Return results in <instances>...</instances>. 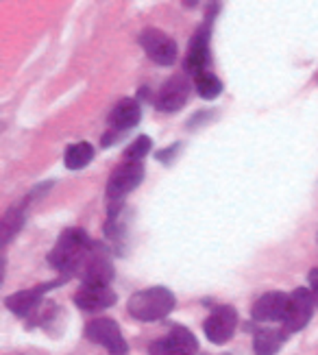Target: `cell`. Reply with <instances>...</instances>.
I'll list each match as a JSON object with an SVG mask.
<instances>
[{"mask_svg":"<svg viewBox=\"0 0 318 355\" xmlns=\"http://www.w3.org/2000/svg\"><path fill=\"white\" fill-rule=\"evenodd\" d=\"M188 96H190V81L184 74H179V76H173L170 81H166L161 85L155 105H157L159 112L173 114V112H179L181 107L188 103Z\"/></svg>","mask_w":318,"mask_h":355,"instance_id":"11","label":"cell"},{"mask_svg":"<svg viewBox=\"0 0 318 355\" xmlns=\"http://www.w3.org/2000/svg\"><path fill=\"white\" fill-rule=\"evenodd\" d=\"M312 310H314V299H312V292L306 288H297L290 301H288V312L283 318V331L288 334H297L303 327L308 325L310 318H312Z\"/></svg>","mask_w":318,"mask_h":355,"instance_id":"6","label":"cell"},{"mask_svg":"<svg viewBox=\"0 0 318 355\" xmlns=\"http://www.w3.org/2000/svg\"><path fill=\"white\" fill-rule=\"evenodd\" d=\"M92 246H94V242L87 238L85 231L68 229L59 236L55 249L48 255V261L57 272H62L66 277V279L74 275L79 277L89 251H92Z\"/></svg>","mask_w":318,"mask_h":355,"instance_id":"1","label":"cell"},{"mask_svg":"<svg viewBox=\"0 0 318 355\" xmlns=\"http://www.w3.org/2000/svg\"><path fill=\"white\" fill-rule=\"evenodd\" d=\"M308 282H310V292H312L314 305H318V268H312V270H310Z\"/></svg>","mask_w":318,"mask_h":355,"instance_id":"21","label":"cell"},{"mask_svg":"<svg viewBox=\"0 0 318 355\" xmlns=\"http://www.w3.org/2000/svg\"><path fill=\"white\" fill-rule=\"evenodd\" d=\"M79 277L83 286H109V282L114 279V264L105 246L94 242Z\"/></svg>","mask_w":318,"mask_h":355,"instance_id":"4","label":"cell"},{"mask_svg":"<svg viewBox=\"0 0 318 355\" xmlns=\"http://www.w3.org/2000/svg\"><path fill=\"white\" fill-rule=\"evenodd\" d=\"M118 301V295L109 286H83L77 295H74V303L83 312H100L107 310Z\"/></svg>","mask_w":318,"mask_h":355,"instance_id":"13","label":"cell"},{"mask_svg":"<svg viewBox=\"0 0 318 355\" xmlns=\"http://www.w3.org/2000/svg\"><path fill=\"white\" fill-rule=\"evenodd\" d=\"M24 223V216L20 209H11L7 216H5V220H3V244H7L13 236L18 234L20 227Z\"/></svg>","mask_w":318,"mask_h":355,"instance_id":"20","label":"cell"},{"mask_svg":"<svg viewBox=\"0 0 318 355\" xmlns=\"http://www.w3.org/2000/svg\"><path fill=\"white\" fill-rule=\"evenodd\" d=\"M194 85H196V92H199V96L205 98V101H214L220 96L222 92V83L216 74L211 72H203L194 79Z\"/></svg>","mask_w":318,"mask_h":355,"instance_id":"18","label":"cell"},{"mask_svg":"<svg viewBox=\"0 0 318 355\" xmlns=\"http://www.w3.org/2000/svg\"><path fill=\"white\" fill-rule=\"evenodd\" d=\"M288 301L290 295L285 292H266L253 305V318L260 322H283L285 312H288Z\"/></svg>","mask_w":318,"mask_h":355,"instance_id":"12","label":"cell"},{"mask_svg":"<svg viewBox=\"0 0 318 355\" xmlns=\"http://www.w3.org/2000/svg\"><path fill=\"white\" fill-rule=\"evenodd\" d=\"M207 61H209V33L205 28L199 31L190 42V51L186 57V72L196 79L199 74L207 72Z\"/></svg>","mask_w":318,"mask_h":355,"instance_id":"14","label":"cell"},{"mask_svg":"<svg viewBox=\"0 0 318 355\" xmlns=\"http://www.w3.org/2000/svg\"><path fill=\"white\" fill-rule=\"evenodd\" d=\"M175 295L168 288H146L135 292V295L129 299L127 310L133 318H138L142 322H153L159 318H166L173 310H175Z\"/></svg>","mask_w":318,"mask_h":355,"instance_id":"2","label":"cell"},{"mask_svg":"<svg viewBox=\"0 0 318 355\" xmlns=\"http://www.w3.org/2000/svg\"><path fill=\"white\" fill-rule=\"evenodd\" d=\"M140 46L144 53L159 66H173L177 59V42L168 37L164 31L157 28H146L140 35Z\"/></svg>","mask_w":318,"mask_h":355,"instance_id":"8","label":"cell"},{"mask_svg":"<svg viewBox=\"0 0 318 355\" xmlns=\"http://www.w3.org/2000/svg\"><path fill=\"white\" fill-rule=\"evenodd\" d=\"M85 336L89 343L100 345L109 355H129V345L120 331L118 322L112 318H94L85 325Z\"/></svg>","mask_w":318,"mask_h":355,"instance_id":"3","label":"cell"},{"mask_svg":"<svg viewBox=\"0 0 318 355\" xmlns=\"http://www.w3.org/2000/svg\"><path fill=\"white\" fill-rule=\"evenodd\" d=\"M199 340L186 327H173L168 334L150 345V355H196Z\"/></svg>","mask_w":318,"mask_h":355,"instance_id":"7","label":"cell"},{"mask_svg":"<svg viewBox=\"0 0 318 355\" xmlns=\"http://www.w3.org/2000/svg\"><path fill=\"white\" fill-rule=\"evenodd\" d=\"M238 327V314L231 305H222L216 307L205 320V336L209 343L214 345H224L229 343Z\"/></svg>","mask_w":318,"mask_h":355,"instance_id":"9","label":"cell"},{"mask_svg":"<svg viewBox=\"0 0 318 355\" xmlns=\"http://www.w3.org/2000/svg\"><path fill=\"white\" fill-rule=\"evenodd\" d=\"M144 179V166L142 162H123L112 173L107 181V196L116 203H120L127 194H131Z\"/></svg>","mask_w":318,"mask_h":355,"instance_id":"5","label":"cell"},{"mask_svg":"<svg viewBox=\"0 0 318 355\" xmlns=\"http://www.w3.org/2000/svg\"><path fill=\"white\" fill-rule=\"evenodd\" d=\"M64 282H66V277H64V279H59V282H53V284H42V286H37V288H33V290L16 292V295L9 297V299L5 301V305H7L9 310H11L13 314H16V316H22V318L33 316V314H37V310H39V305H42V301H44V295H46L48 290L57 288L59 284H64Z\"/></svg>","mask_w":318,"mask_h":355,"instance_id":"10","label":"cell"},{"mask_svg":"<svg viewBox=\"0 0 318 355\" xmlns=\"http://www.w3.org/2000/svg\"><path fill=\"white\" fill-rule=\"evenodd\" d=\"M142 118V110L140 103L133 98H123L120 103H116V107L109 114V125L114 127V131H127L133 129Z\"/></svg>","mask_w":318,"mask_h":355,"instance_id":"15","label":"cell"},{"mask_svg":"<svg viewBox=\"0 0 318 355\" xmlns=\"http://www.w3.org/2000/svg\"><path fill=\"white\" fill-rule=\"evenodd\" d=\"M92 159H94V146L89 142L70 144L64 155V164H66V168H70V171H81V168H85Z\"/></svg>","mask_w":318,"mask_h":355,"instance_id":"17","label":"cell"},{"mask_svg":"<svg viewBox=\"0 0 318 355\" xmlns=\"http://www.w3.org/2000/svg\"><path fill=\"white\" fill-rule=\"evenodd\" d=\"M285 331L275 327H264L257 329L253 338V351L255 355H277L283 347Z\"/></svg>","mask_w":318,"mask_h":355,"instance_id":"16","label":"cell"},{"mask_svg":"<svg viewBox=\"0 0 318 355\" xmlns=\"http://www.w3.org/2000/svg\"><path fill=\"white\" fill-rule=\"evenodd\" d=\"M150 148H153L150 137L148 135H140V137H135V140L127 146L125 157H127V162H142L150 153Z\"/></svg>","mask_w":318,"mask_h":355,"instance_id":"19","label":"cell"}]
</instances>
